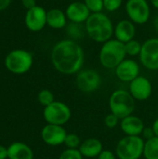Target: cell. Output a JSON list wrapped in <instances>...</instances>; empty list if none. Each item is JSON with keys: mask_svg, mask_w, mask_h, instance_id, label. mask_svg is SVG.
Wrapping results in <instances>:
<instances>
[{"mask_svg": "<svg viewBox=\"0 0 158 159\" xmlns=\"http://www.w3.org/2000/svg\"><path fill=\"white\" fill-rule=\"evenodd\" d=\"M144 159H158V137L146 140L143 148Z\"/></svg>", "mask_w": 158, "mask_h": 159, "instance_id": "obj_21", "label": "cell"}, {"mask_svg": "<svg viewBox=\"0 0 158 159\" xmlns=\"http://www.w3.org/2000/svg\"><path fill=\"white\" fill-rule=\"evenodd\" d=\"M114 34L115 39L126 44L129 41L134 39L136 34V27L135 23H133L130 20H122L118 21L115 27Z\"/></svg>", "mask_w": 158, "mask_h": 159, "instance_id": "obj_17", "label": "cell"}, {"mask_svg": "<svg viewBox=\"0 0 158 159\" xmlns=\"http://www.w3.org/2000/svg\"><path fill=\"white\" fill-rule=\"evenodd\" d=\"M123 0H103L104 8L109 12L116 11L122 6Z\"/></svg>", "mask_w": 158, "mask_h": 159, "instance_id": "obj_27", "label": "cell"}, {"mask_svg": "<svg viewBox=\"0 0 158 159\" xmlns=\"http://www.w3.org/2000/svg\"><path fill=\"white\" fill-rule=\"evenodd\" d=\"M151 4L153 5V7L158 9V0H151Z\"/></svg>", "mask_w": 158, "mask_h": 159, "instance_id": "obj_36", "label": "cell"}, {"mask_svg": "<svg viewBox=\"0 0 158 159\" xmlns=\"http://www.w3.org/2000/svg\"><path fill=\"white\" fill-rule=\"evenodd\" d=\"M7 148L0 145V159H7Z\"/></svg>", "mask_w": 158, "mask_h": 159, "instance_id": "obj_32", "label": "cell"}, {"mask_svg": "<svg viewBox=\"0 0 158 159\" xmlns=\"http://www.w3.org/2000/svg\"><path fill=\"white\" fill-rule=\"evenodd\" d=\"M152 128H153V129H154V132H155L156 136V137H158V118L157 119H156V120L154 121Z\"/></svg>", "mask_w": 158, "mask_h": 159, "instance_id": "obj_34", "label": "cell"}, {"mask_svg": "<svg viewBox=\"0 0 158 159\" xmlns=\"http://www.w3.org/2000/svg\"><path fill=\"white\" fill-rule=\"evenodd\" d=\"M11 3V0H0V10L6 9Z\"/></svg>", "mask_w": 158, "mask_h": 159, "instance_id": "obj_33", "label": "cell"}, {"mask_svg": "<svg viewBox=\"0 0 158 159\" xmlns=\"http://www.w3.org/2000/svg\"><path fill=\"white\" fill-rule=\"evenodd\" d=\"M126 11L135 24H145L150 19L151 9L147 0H128Z\"/></svg>", "mask_w": 158, "mask_h": 159, "instance_id": "obj_9", "label": "cell"}, {"mask_svg": "<svg viewBox=\"0 0 158 159\" xmlns=\"http://www.w3.org/2000/svg\"><path fill=\"white\" fill-rule=\"evenodd\" d=\"M139 58L144 68L150 71H157L158 37H152L143 42Z\"/></svg>", "mask_w": 158, "mask_h": 159, "instance_id": "obj_8", "label": "cell"}, {"mask_svg": "<svg viewBox=\"0 0 158 159\" xmlns=\"http://www.w3.org/2000/svg\"><path fill=\"white\" fill-rule=\"evenodd\" d=\"M43 116L47 124L65 125L72 116V112L70 107L61 102H54L48 106L44 108Z\"/></svg>", "mask_w": 158, "mask_h": 159, "instance_id": "obj_7", "label": "cell"}, {"mask_svg": "<svg viewBox=\"0 0 158 159\" xmlns=\"http://www.w3.org/2000/svg\"><path fill=\"white\" fill-rule=\"evenodd\" d=\"M25 24L32 32L41 31L47 24V11L40 6L28 9L25 15Z\"/></svg>", "mask_w": 158, "mask_h": 159, "instance_id": "obj_13", "label": "cell"}, {"mask_svg": "<svg viewBox=\"0 0 158 159\" xmlns=\"http://www.w3.org/2000/svg\"><path fill=\"white\" fill-rule=\"evenodd\" d=\"M145 141L141 136H125L115 146L118 159H140L143 156Z\"/></svg>", "mask_w": 158, "mask_h": 159, "instance_id": "obj_5", "label": "cell"}, {"mask_svg": "<svg viewBox=\"0 0 158 159\" xmlns=\"http://www.w3.org/2000/svg\"><path fill=\"white\" fill-rule=\"evenodd\" d=\"M65 14L67 19L72 23L80 24L87 21L91 12L89 11V9L88 8V7L85 5L84 2L74 1L68 5L65 10Z\"/></svg>", "mask_w": 158, "mask_h": 159, "instance_id": "obj_15", "label": "cell"}, {"mask_svg": "<svg viewBox=\"0 0 158 159\" xmlns=\"http://www.w3.org/2000/svg\"><path fill=\"white\" fill-rule=\"evenodd\" d=\"M98 159H116V155H115L111 150H102V152L98 156Z\"/></svg>", "mask_w": 158, "mask_h": 159, "instance_id": "obj_30", "label": "cell"}, {"mask_svg": "<svg viewBox=\"0 0 158 159\" xmlns=\"http://www.w3.org/2000/svg\"><path fill=\"white\" fill-rule=\"evenodd\" d=\"M102 79L98 72L92 69H84L76 74L75 84L83 93H92L101 87Z\"/></svg>", "mask_w": 158, "mask_h": 159, "instance_id": "obj_10", "label": "cell"}, {"mask_svg": "<svg viewBox=\"0 0 158 159\" xmlns=\"http://www.w3.org/2000/svg\"><path fill=\"white\" fill-rule=\"evenodd\" d=\"M8 159H34V152L26 143L16 142L7 147Z\"/></svg>", "mask_w": 158, "mask_h": 159, "instance_id": "obj_19", "label": "cell"}, {"mask_svg": "<svg viewBox=\"0 0 158 159\" xmlns=\"http://www.w3.org/2000/svg\"><path fill=\"white\" fill-rule=\"evenodd\" d=\"M118 124H120V118L112 113L107 115L104 118V125L108 129H115Z\"/></svg>", "mask_w": 158, "mask_h": 159, "instance_id": "obj_28", "label": "cell"}, {"mask_svg": "<svg viewBox=\"0 0 158 159\" xmlns=\"http://www.w3.org/2000/svg\"><path fill=\"white\" fill-rule=\"evenodd\" d=\"M5 65L9 72L16 75H22L32 68L33 56L27 50L15 49L7 55Z\"/></svg>", "mask_w": 158, "mask_h": 159, "instance_id": "obj_6", "label": "cell"}, {"mask_svg": "<svg viewBox=\"0 0 158 159\" xmlns=\"http://www.w3.org/2000/svg\"><path fill=\"white\" fill-rule=\"evenodd\" d=\"M67 132L63 126L47 124L41 130L43 142L49 146H59L64 143Z\"/></svg>", "mask_w": 158, "mask_h": 159, "instance_id": "obj_12", "label": "cell"}, {"mask_svg": "<svg viewBox=\"0 0 158 159\" xmlns=\"http://www.w3.org/2000/svg\"><path fill=\"white\" fill-rule=\"evenodd\" d=\"M127 56L125 44L117 39H110L102 44L99 60L102 67L106 69H115Z\"/></svg>", "mask_w": 158, "mask_h": 159, "instance_id": "obj_3", "label": "cell"}, {"mask_svg": "<svg viewBox=\"0 0 158 159\" xmlns=\"http://www.w3.org/2000/svg\"><path fill=\"white\" fill-rule=\"evenodd\" d=\"M84 157L81 155L78 149H65L60 155L59 159H83Z\"/></svg>", "mask_w": 158, "mask_h": 159, "instance_id": "obj_26", "label": "cell"}, {"mask_svg": "<svg viewBox=\"0 0 158 159\" xmlns=\"http://www.w3.org/2000/svg\"><path fill=\"white\" fill-rule=\"evenodd\" d=\"M129 91L135 101L143 102L151 97L153 86L147 77L139 75L129 83Z\"/></svg>", "mask_w": 158, "mask_h": 159, "instance_id": "obj_11", "label": "cell"}, {"mask_svg": "<svg viewBox=\"0 0 158 159\" xmlns=\"http://www.w3.org/2000/svg\"><path fill=\"white\" fill-rule=\"evenodd\" d=\"M116 77L126 83H130L140 75V65L137 61L131 59H125L115 69Z\"/></svg>", "mask_w": 158, "mask_h": 159, "instance_id": "obj_14", "label": "cell"}, {"mask_svg": "<svg viewBox=\"0 0 158 159\" xmlns=\"http://www.w3.org/2000/svg\"><path fill=\"white\" fill-rule=\"evenodd\" d=\"M109 108L112 114L121 119L133 115L136 108V101L129 91L125 89L115 90L109 98Z\"/></svg>", "mask_w": 158, "mask_h": 159, "instance_id": "obj_4", "label": "cell"}, {"mask_svg": "<svg viewBox=\"0 0 158 159\" xmlns=\"http://www.w3.org/2000/svg\"><path fill=\"white\" fill-rule=\"evenodd\" d=\"M154 27H155L156 31L158 33V14L156 16V18L154 20Z\"/></svg>", "mask_w": 158, "mask_h": 159, "instance_id": "obj_35", "label": "cell"}, {"mask_svg": "<svg viewBox=\"0 0 158 159\" xmlns=\"http://www.w3.org/2000/svg\"><path fill=\"white\" fill-rule=\"evenodd\" d=\"M22 5L23 7L28 10V9H31L33 7H34L36 5V1L35 0H22Z\"/></svg>", "mask_w": 158, "mask_h": 159, "instance_id": "obj_31", "label": "cell"}, {"mask_svg": "<svg viewBox=\"0 0 158 159\" xmlns=\"http://www.w3.org/2000/svg\"><path fill=\"white\" fill-rule=\"evenodd\" d=\"M84 51L79 44L72 39L59 41L51 50V62L54 68L63 75H74L84 64Z\"/></svg>", "mask_w": 158, "mask_h": 159, "instance_id": "obj_1", "label": "cell"}, {"mask_svg": "<svg viewBox=\"0 0 158 159\" xmlns=\"http://www.w3.org/2000/svg\"><path fill=\"white\" fill-rule=\"evenodd\" d=\"M78 150L84 157L93 158L98 157L102 152L103 146L100 140L96 138H88L81 143Z\"/></svg>", "mask_w": 158, "mask_h": 159, "instance_id": "obj_18", "label": "cell"}, {"mask_svg": "<svg viewBox=\"0 0 158 159\" xmlns=\"http://www.w3.org/2000/svg\"><path fill=\"white\" fill-rule=\"evenodd\" d=\"M47 24L53 29H62L67 24L65 12L59 8H52L47 12Z\"/></svg>", "mask_w": 158, "mask_h": 159, "instance_id": "obj_20", "label": "cell"}, {"mask_svg": "<svg viewBox=\"0 0 158 159\" xmlns=\"http://www.w3.org/2000/svg\"><path fill=\"white\" fill-rule=\"evenodd\" d=\"M81 140L79 136L75 133H68L65 141H64V145L68 149H78L80 144H81Z\"/></svg>", "mask_w": 158, "mask_h": 159, "instance_id": "obj_24", "label": "cell"}, {"mask_svg": "<svg viewBox=\"0 0 158 159\" xmlns=\"http://www.w3.org/2000/svg\"><path fill=\"white\" fill-rule=\"evenodd\" d=\"M142 139L146 141V140H150V139L156 137V134H155L154 129H153L152 127L151 128L145 127L144 129H143V131H142Z\"/></svg>", "mask_w": 158, "mask_h": 159, "instance_id": "obj_29", "label": "cell"}, {"mask_svg": "<svg viewBox=\"0 0 158 159\" xmlns=\"http://www.w3.org/2000/svg\"><path fill=\"white\" fill-rule=\"evenodd\" d=\"M142 44L141 42H139L138 40L132 39V40L129 41L128 43L125 44L127 55H129L130 57L139 56L141 53V50H142Z\"/></svg>", "mask_w": 158, "mask_h": 159, "instance_id": "obj_22", "label": "cell"}, {"mask_svg": "<svg viewBox=\"0 0 158 159\" xmlns=\"http://www.w3.org/2000/svg\"><path fill=\"white\" fill-rule=\"evenodd\" d=\"M144 128L142 119L134 115L120 120V129L126 136H142Z\"/></svg>", "mask_w": 158, "mask_h": 159, "instance_id": "obj_16", "label": "cell"}, {"mask_svg": "<svg viewBox=\"0 0 158 159\" xmlns=\"http://www.w3.org/2000/svg\"><path fill=\"white\" fill-rule=\"evenodd\" d=\"M84 3L91 13L102 12L104 8L103 0H84Z\"/></svg>", "mask_w": 158, "mask_h": 159, "instance_id": "obj_25", "label": "cell"}, {"mask_svg": "<svg viewBox=\"0 0 158 159\" xmlns=\"http://www.w3.org/2000/svg\"><path fill=\"white\" fill-rule=\"evenodd\" d=\"M37 100H38L39 103L41 105H43L44 107H47V106H48L49 104H51L52 102H55L53 93L48 89H42L38 93Z\"/></svg>", "mask_w": 158, "mask_h": 159, "instance_id": "obj_23", "label": "cell"}, {"mask_svg": "<svg viewBox=\"0 0 158 159\" xmlns=\"http://www.w3.org/2000/svg\"><path fill=\"white\" fill-rule=\"evenodd\" d=\"M85 27L88 35L93 41L102 44L112 39L115 32L112 20L102 12L91 13L85 22Z\"/></svg>", "mask_w": 158, "mask_h": 159, "instance_id": "obj_2", "label": "cell"}]
</instances>
